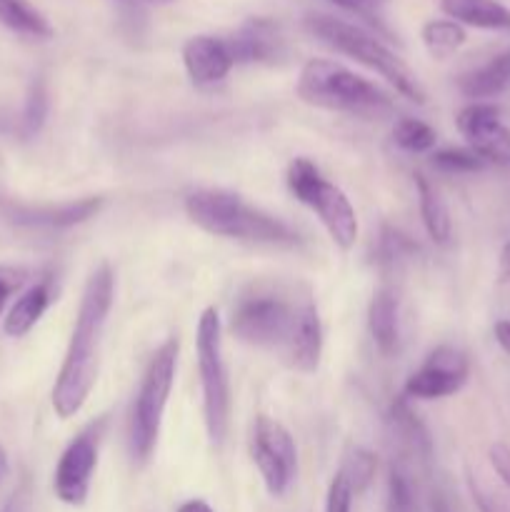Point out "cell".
<instances>
[{
    "label": "cell",
    "mask_w": 510,
    "mask_h": 512,
    "mask_svg": "<svg viewBox=\"0 0 510 512\" xmlns=\"http://www.w3.org/2000/svg\"><path fill=\"white\" fill-rule=\"evenodd\" d=\"M230 333L245 345L278 353L295 373L310 375L323 358V323L313 293L283 280H255L233 303Z\"/></svg>",
    "instance_id": "cell-1"
},
{
    "label": "cell",
    "mask_w": 510,
    "mask_h": 512,
    "mask_svg": "<svg viewBox=\"0 0 510 512\" xmlns=\"http://www.w3.org/2000/svg\"><path fill=\"white\" fill-rule=\"evenodd\" d=\"M113 303L115 273L108 263H100L83 285L68 350L50 393V403L58 418L68 420L78 415L93 393L100 370V348H103Z\"/></svg>",
    "instance_id": "cell-2"
},
{
    "label": "cell",
    "mask_w": 510,
    "mask_h": 512,
    "mask_svg": "<svg viewBox=\"0 0 510 512\" xmlns=\"http://www.w3.org/2000/svg\"><path fill=\"white\" fill-rule=\"evenodd\" d=\"M185 215L195 228L213 238L238 240L270 248H295L300 235L278 215L248 203L243 195L223 188H200L185 198Z\"/></svg>",
    "instance_id": "cell-3"
},
{
    "label": "cell",
    "mask_w": 510,
    "mask_h": 512,
    "mask_svg": "<svg viewBox=\"0 0 510 512\" xmlns=\"http://www.w3.org/2000/svg\"><path fill=\"white\" fill-rule=\"evenodd\" d=\"M295 93L310 108L353 115V118L383 120L395 113L393 100L383 88L335 60H308L300 70Z\"/></svg>",
    "instance_id": "cell-4"
},
{
    "label": "cell",
    "mask_w": 510,
    "mask_h": 512,
    "mask_svg": "<svg viewBox=\"0 0 510 512\" xmlns=\"http://www.w3.org/2000/svg\"><path fill=\"white\" fill-rule=\"evenodd\" d=\"M305 28L320 40V43L330 45L335 53L348 55L355 63L365 65V68L375 70L380 78L388 85H393L403 98L410 103H425V90L420 85L418 75L393 53L385 43H380L375 35L368 30L358 28V25L348 23V20L333 18V15L313 13L305 18Z\"/></svg>",
    "instance_id": "cell-5"
},
{
    "label": "cell",
    "mask_w": 510,
    "mask_h": 512,
    "mask_svg": "<svg viewBox=\"0 0 510 512\" xmlns=\"http://www.w3.org/2000/svg\"><path fill=\"white\" fill-rule=\"evenodd\" d=\"M180 340L168 338L153 355L140 378L128 418V453L135 465H145L158 448L165 408L178 373Z\"/></svg>",
    "instance_id": "cell-6"
},
{
    "label": "cell",
    "mask_w": 510,
    "mask_h": 512,
    "mask_svg": "<svg viewBox=\"0 0 510 512\" xmlns=\"http://www.w3.org/2000/svg\"><path fill=\"white\" fill-rule=\"evenodd\" d=\"M195 355H198L200 393H203V423L213 448H223L233 413L228 365L223 355V323L215 308H205L195 328Z\"/></svg>",
    "instance_id": "cell-7"
},
{
    "label": "cell",
    "mask_w": 510,
    "mask_h": 512,
    "mask_svg": "<svg viewBox=\"0 0 510 512\" xmlns=\"http://www.w3.org/2000/svg\"><path fill=\"white\" fill-rule=\"evenodd\" d=\"M285 183H288L290 195L320 220L335 248L350 253L358 243L360 223L348 195L338 185L330 183L310 158L290 160Z\"/></svg>",
    "instance_id": "cell-8"
},
{
    "label": "cell",
    "mask_w": 510,
    "mask_h": 512,
    "mask_svg": "<svg viewBox=\"0 0 510 512\" xmlns=\"http://www.w3.org/2000/svg\"><path fill=\"white\" fill-rule=\"evenodd\" d=\"M250 458L263 478L265 490L273 498H283L298 475V448L280 420L270 415H258L250 435Z\"/></svg>",
    "instance_id": "cell-9"
},
{
    "label": "cell",
    "mask_w": 510,
    "mask_h": 512,
    "mask_svg": "<svg viewBox=\"0 0 510 512\" xmlns=\"http://www.w3.org/2000/svg\"><path fill=\"white\" fill-rule=\"evenodd\" d=\"M105 425H108L105 418L93 420L60 453L53 473V493L63 505L80 508L88 500L93 475L98 470V455L100 443H103Z\"/></svg>",
    "instance_id": "cell-10"
},
{
    "label": "cell",
    "mask_w": 510,
    "mask_h": 512,
    "mask_svg": "<svg viewBox=\"0 0 510 512\" xmlns=\"http://www.w3.org/2000/svg\"><path fill=\"white\" fill-rule=\"evenodd\" d=\"M468 355L455 345H438L418 370L408 375L403 395L408 400H443L460 393L468 383Z\"/></svg>",
    "instance_id": "cell-11"
},
{
    "label": "cell",
    "mask_w": 510,
    "mask_h": 512,
    "mask_svg": "<svg viewBox=\"0 0 510 512\" xmlns=\"http://www.w3.org/2000/svg\"><path fill=\"white\" fill-rule=\"evenodd\" d=\"M458 133L470 150L488 165L510 168V128L500 120V108L493 103H468L455 118Z\"/></svg>",
    "instance_id": "cell-12"
},
{
    "label": "cell",
    "mask_w": 510,
    "mask_h": 512,
    "mask_svg": "<svg viewBox=\"0 0 510 512\" xmlns=\"http://www.w3.org/2000/svg\"><path fill=\"white\" fill-rule=\"evenodd\" d=\"M105 198H80L68 200V203H50V205H28L15 203V200H3L0 208L13 220L15 225H25V228H48V230H65L75 228V225L88 223L90 218L103 210Z\"/></svg>",
    "instance_id": "cell-13"
},
{
    "label": "cell",
    "mask_w": 510,
    "mask_h": 512,
    "mask_svg": "<svg viewBox=\"0 0 510 512\" xmlns=\"http://www.w3.org/2000/svg\"><path fill=\"white\" fill-rule=\"evenodd\" d=\"M183 65L190 83L198 85V88H213V85L223 83L228 78L235 60L225 38L193 35L183 45Z\"/></svg>",
    "instance_id": "cell-14"
},
{
    "label": "cell",
    "mask_w": 510,
    "mask_h": 512,
    "mask_svg": "<svg viewBox=\"0 0 510 512\" xmlns=\"http://www.w3.org/2000/svg\"><path fill=\"white\" fill-rule=\"evenodd\" d=\"M228 40L235 65L265 63L273 65L285 58V38L278 25L268 18H250Z\"/></svg>",
    "instance_id": "cell-15"
},
{
    "label": "cell",
    "mask_w": 510,
    "mask_h": 512,
    "mask_svg": "<svg viewBox=\"0 0 510 512\" xmlns=\"http://www.w3.org/2000/svg\"><path fill=\"white\" fill-rule=\"evenodd\" d=\"M388 428L393 440L398 443L400 453L418 460L430 458V453H433V440H430V433L423 425V420L410 408V400L405 395L395 398L393 405H390Z\"/></svg>",
    "instance_id": "cell-16"
},
{
    "label": "cell",
    "mask_w": 510,
    "mask_h": 512,
    "mask_svg": "<svg viewBox=\"0 0 510 512\" xmlns=\"http://www.w3.org/2000/svg\"><path fill=\"white\" fill-rule=\"evenodd\" d=\"M50 303H53V280L43 278L33 283L5 313L3 333L8 338H25L40 323Z\"/></svg>",
    "instance_id": "cell-17"
},
{
    "label": "cell",
    "mask_w": 510,
    "mask_h": 512,
    "mask_svg": "<svg viewBox=\"0 0 510 512\" xmlns=\"http://www.w3.org/2000/svg\"><path fill=\"white\" fill-rule=\"evenodd\" d=\"M458 88L473 103H490V98L505 93L510 88V50L460 75Z\"/></svg>",
    "instance_id": "cell-18"
},
{
    "label": "cell",
    "mask_w": 510,
    "mask_h": 512,
    "mask_svg": "<svg viewBox=\"0 0 510 512\" xmlns=\"http://www.w3.org/2000/svg\"><path fill=\"white\" fill-rule=\"evenodd\" d=\"M440 10L458 25L510 33V8L500 0H440Z\"/></svg>",
    "instance_id": "cell-19"
},
{
    "label": "cell",
    "mask_w": 510,
    "mask_h": 512,
    "mask_svg": "<svg viewBox=\"0 0 510 512\" xmlns=\"http://www.w3.org/2000/svg\"><path fill=\"white\" fill-rule=\"evenodd\" d=\"M368 330L375 348L383 355H393L400 345L398 298L390 288H378L368 305Z\"/></svg>",
    "instance_id": "cell-20"
},
{
    "label": "cell",
    "mask_w": 510,
    "mask_h": 512,
    "mask_svg": "<svg viewBox=\"0 0 510 512\" xmlns=\"http://www.w3.org/2000/svg\"><path fill=\"white\" fill-rule=\"evenodd\" d=\"M415 193H418L420 218H423V228L428 238L438 245L450 243L453 220H450L448 205H445L443 195L438 193L433 180L423 173H415Z\"/></svg>",
    "instance_id": "cell-21"
},
{
    "label": "cell",
    "mask_w": 510,
    "mask_h": 512,
    "mask_svg": "<svg viewBox=\"0 0 510 512\" xmlns=\"http://www.w3.org/2000/svg\"><path fill=\"white\" fill-rule=\"evenodd\" d=\"M0 23L13 33L28 35V38H53L50 20L30 0H0Z\"/></svg>",
    "instance_id": "cell-22"
},
{
    "label": "cell",
    "mask_w": 510,
    "mask_h": 512,
    "mask_svg": "<svg viewBox=\"0 0 510 512\" xmlns=\"http://www.w3.org/2000/svg\"><path fill=\"white\" fill-rule=\"evenodd\" d=\"M385 512H418V488L403 460H393L385 483Z\"/></svg>",
    "instance_id": "cell-23"
},
{
    "label": "cell",
    "mask_w": 510,
    "mask_h": 512,
    "mask_svg": "<svg viewBox=\"0 0 510 512\" xmlns=\"http://www.w3.org/2000/svg\"><path fill=\"white\" fill-rule=\"evenodd\" d=\"M420 38H423V45L428 48V53L433 55V58L445 60L450 58L455 50L463 48L468 35H465L463 25H458L455 20L438 18V20H428V23L423 25Z\"/></svg>",
    "instance_id": "cell-24"
},
{
    "label": "cell",
    "mask_w": 510,
    "mask_h": 512,
    "mask_svg": "<svg viewBox=\"0 0 510 512\" xmlns=\"http://www.w3.org/2000/svg\"><path fill=\"white\" fill-rule=\"evenodd\" d=\"M415 253H418V245L408 235L385 225L378 240V250H375V265L380 270H400L415 258Z\"/></svg>",
    "instance_id": "cell-25"
},
{
    "label": "cell",
    "mask_w": 510,
    "mask_h": 512,
    "mask_svg": "<svg viewBox=\"0 0 510 512\" xmlns=\"http://www.w3.org/2000/svg\"><path fill=\"white\" fill-rule=\"evenodd\" d=\"M438 133L425 120L400 118L393 125V143L405 153H428L435 148Z\"/></svg>",
    "instance_id": "cell-26"
},
{
    "label": "cell",
    "mask_w": 510,
    "mask_h": 512,
    "mask_svg": "<svg viewBox=\"0 0 510 512\" xmlns=\"http://www.w3.org/2000/svg\"><path fill=\"white\" fill-rule=\"evenodd\" d=\"M430 165H433L438 173H448V175H470L488 168V163H485V160L470 148L438 150V153H433V158H430Z\"/></svg>",
    "instance_id": "cell-27"
},
{
    "label": "cell",
    "mask_w": 510,
    "mask_h": 512,
    "mask_svg": "<svg viewBox=\"0 0 510 512\" xmlns=\"http://www.w3.org/2000/svg\"><path fill=\"white\" fill-rule=\"evenodd\" d=\"M340 473L348 478L353 493H365L370 488L375 478V470H378V460H375L373 453H368L365 448H353L348 455H345L343 465H340Z\"/></svg>",
    "instance_id": "cell-28"
},
{
    "label": "cell",
    "mask_w": 510,
    "mask_h": 512,
    "mask_svg": "<svg viewBox=\"0 0 510 512\" xmlns=\"http://www.w3.org/2000/svg\"><path fill=\"white\" fill-rule=\"evenodd\" d=\"M48 90H45L43 80H35L28 90V98H25L23 118H20V128H23V135H35L40 133V128L45 125V118H48Z\"/></svg>",
    "instance_id": "cell-29"
},
{
    "label": "cell",
    "mask_w": 510,
    "mask_h": 512,
    "mask_svg": "<svg viewBox=\"0 0 510 512\" xmlns=\"http://www.w3.org/2000/svg\"><path fill=\"white\" fill-rule=\"evenodd\" d=\"M353 488H350L348 478L343 473H335L328 485V495H325V512H350L353 508Z\"/></svg>",
    "instance_id": "cell-30"
},
{
    "label": "cell",
    "mask_w": 510,
    "mask_h": 512,
    "mask_svg": "<svg viewBox=\"0 0 510 512\" xmlns=\"http://www.w3.org/2000/svg\"><path fill=\"white\" fill-rule=\"evenodd\" d=\"M28 270L25 268H15V265H0V315H3L5 303H8L10 295L15 290H20L28 280Z\"/></svg>",
    "instance_id": "cell-31"
},
{
    "label": "cell",
    "mask_w": 510,
    "mask_h": 512,
    "mask_svg": "<svg viewBox=\"0 0 510 512\" xmlns=\"http://www.w3.org/2000/svg\"><path fill=\"white\" fill-rule=\"evenodd\" d=\"M488 458H490V465H493V470L498 473V478L510 488V445L505 443L490 445Z\"/></svg>",
    "instance_id": "cell-32"
},
{
    "label": "cell",
    "mask_w": 510,
    "mask_h": 512,
    "mask_svg": "<svg viewBox=\"0 0 510 512\" xmlns=\"http://www.w3.org/2000/svg\"><path fill=\"white\" fill-rule=\"evenodd\" d=\"M468 488H470V495H473V503H475V508H478V512H510V510H505L503 505L493 498V495L485 493L473 475H468Z\"/></svg>",
    "instance_id": "cell-33"
},
{
    "label": "cell",
    "mask_w": 510,
    "mask_h": 512,
    "mask_svg": "<svg viewBox=\"0 0 510 512\" xmlns=\"http://www.w3.org/2000/svg\"><path fill=\"white\" fill-rule=\"evenodd\" d=\"M330 3L340 5V8L345 10H353V13H360V15H373L375 3H378V0H330Z\"/></svg>",
    "instance_id": "cell-34"
},
{
    "label": "cell",
    "mask_w": 510,
    "mask_h": 512,
    "mask_svg": "<svg viewBox=\"0 0 510 512\" xmlns=\"http://www.w3.org/2000/svg\"><path fill=\"white\" fill-rule=\"evenodd\" d=\"M498 283L508 285L510 283V240L500 248V258H498Z\"/></svg>",
    "instance_id": "cell-35"
},
{
    "label": "cell",
    "mask_w": 510,
    "mask_h": 512,
    "mask_svg": "<svg viewBox=\"0 0 510 512\" xmlns=\"http://www.w3.org/2000/svg\"><path fill=\"white\" fill-rule=\"evenodd\" d=\"M493 335H495V343L510 355V320H498L493 325Z\"/></svg>",
    "instance_id": "cell-36"
},
{
    "label": "cell",
    "mask_w": 510,
    "mask_h": 512,
    "mask_svg": "<svg viewBox=\"0 0 510 512\" xmlns=\"http://www.w3.org/2000/svg\"><path fill=\"white\" fill-rule=\"evenodd\" d=\"M175 512H215V510L210 508V505L205 503V500L195 498V500H185V503L180 505V508L175 510Z\"/></svg>",
    "instance_id": "cell-37"
},
{
    "label": "cell",
    "mask_w": 510,
    "mask_h": 512,
    "mask_svg": "<svg viewBox=\"0 0 510 512\" xmlns=\"http://www.w3.org/2000/svg\"><path fill=\"white\" fill-rule=\"evenodd\" d=\"M430 512H453V508H450V503L445 495H435L433 505H430Z\"/></svg>",
    "instance_id": "cell-38"
},
{
    "label": "cell",
    "mask_w": 510,
    "mask_h": 512,
    "mask_svg": "<svg viewBox=\"0 0 510 512\" xmlns=\"http://www.w3.org/2000/svg\"><path fill=\"white\" fill-rule=\"evenodd\" d=\"M143 3H175V0H143Z\"/></svg>",
    "instance_id": "cell-39"
}]
</instances>
